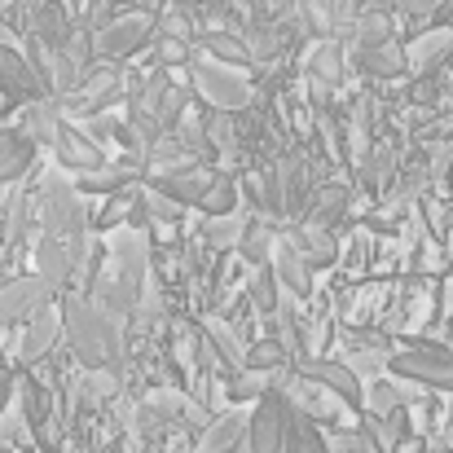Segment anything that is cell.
Segmentation results:
<instances>
[{
  "label": "cell",
  "mask_w": 453,
  "mask_h": 453,
  "mask_svg": "<svg viewBox=\"0 0 453 453\" xmlns=\"http://www.w3.org/2000/svg\"><path fill=\"white\" fill-rule=\"evenodd\" d=\"M62 334L80 370H119L124 361V321L80 291H62Z\"/></svg>",
  "instance_id": "cell-1"
},
{
  "label": "cell",
  "mask_w": 453,
  "mask_h": 453,
  "mask_svg": "<svg viewBox=\"0 0 453 453\" xmlns=\"http://www.w3.org/2000/svg\"><path fill=\"white\" fill-rule=\"evenodd\" d=\"M185 75H189V93H194V102L207 106V111H216V115H247L251 102H256V84H251L247 71L220 66V62L203 58L198 49H194Z\"/></svg>",
  "instance_id": "cell-2"
},
{
  "label": "cell",
  "mask_w": 453,
  "mask_h": 453,
  "mask_svg": "<svg viewBox=\"0 0 453 453\" xmlns=\"http://www.w3.org/2000/svg\"><path fill=\"white\" fill-rule=\"evenodd\" d=\"M35 216H40V229L49 238H84L88 234V207H84V194L75 189V180L66 176H44L40 189H35Z\"/></svg>",
  "instance_id": "cell-3"
},
{
  "label": "cell",
  "mask_w": 453,
  "mask_h": 453,
  "mask_svg": "<svg viewBox=\"0 0 453 453\" xmlns=\"http://www.w3.org/2000/svg\"><path fill=\"white\" fill-rule=\"evenodd\" d=\"M158 35V13L154 9H124L115 13L102 31H93V62H128L154 49Z\"/></svg>",
  "instance_id": "cell-4"
},
{
  "label": "cell",
  "mask_w": 453,
  "mask_h": 453,
  "mask_svg": "<svg viewBox=\"0 0 453 453\" xmlns=\"http://www.w3.org/2000/svg\"><path fill=\"white\" fill-rule=\"evenodd\" d=\"M124 97H128V75H124L119 66H111V62H93V66L84 71L80 88H75L71 97H62L58 106H62V115L71 111V115L88 119V115H106V111H115Z\"/></svg>",
  "instance_id": "cell-5"
},
{
  "label": "cell",
  "mask_w": 453,
  "mask_h": 453,
  "mask_svg": "<svg viewBox=\"0 0 453 453\" xmlns=\"http://www.w3.org/2000/svg\"><path fill=\"white\" fill-rule=\"evenodd\" d=\"M84 238H88V234H84ZM84 238L66 242V238H49V234H40V242H35V278H40L53 296H62V291L75 287Z\"/></svg>",
  "instance_id": "cell-6"
},
{
  "label": "cell",
  "mask_w": 453,
  "mask_h": 453,
  "mask_svg": "<svg viewBox=\"0 0 453 453\" xmlns=\"http://www.w3.org/2000/svg\"><path fill=\"white\" fill-rule=\"evenodd\" d=\"M49 303H53V291H49L35 273L0 282V330H9V326H27V321H31L35 312H44Z\"/></svg>",
  "instance_id": "cell-7"
},
{
  "label": "cell",
  "mask_w": 453,
  "mask_h": 453,
  "mask_svg": "<svg viewBox=\"0 0 453 453\" xmlns=\"http://www.w3.org/2000/svg\"><path fill=\"white\" fill-rule=\"evenodd\" d=\"M296 374L308 379V383H317V388H326L330 396H339L352 414H361V396H365V383L339 361V357H317V361H300L296 365Z\"/></svg>",
  "instance_id": "cell-8"
},
{
  "label": "cell",
  "mask_w": 453,
  "mask_h": 453,
  "mask_svg": "<svg viewBox=\"0 0 453 453\" xmlns=\"http://www.w3.org/2000/svg\"><path fill=\"white\" fill-rule=\"evenodd\" d=\"M453 62V27H427L405 44V75L423 80Z\"/></svg>",
  "instance_id": "cell-9"
},
{
  "label": "cell",
  "mask_w": 453,
  "mask_h": 453,
  "mask_svg": "<svg viewBox=\"0 0 453 453\" xmlns=\"http://www.w3.org/2000/svg\"><path fill=\"white\" fill-rule=\"evenodd\" d=\"M287 436V405L282 396H265L260 405H251V423H247V453H282Z\"/></svg>",
  "instance_id": "cell-10"
},
{
  "label": "cell",
  "mask_w": 453,
  "mask_h": 453,
  "mask_svg": "<svg viewBox=\"0 0 453 453\" xmlns=\"http://www.w3.org/2000/svg\"><path fill=\"white\" fill-rule=\"evenodd\" d=\"M282 238L296 247L303 256V265L317 273V269H334L339 265V256H343V247H339V238H334V229H321V225H291V229H282Z\"/></svg>",
  "instance_id": "cell-11"
},
{
  "label": "cell",
  "mask_w": 453,
  "mask_h": 453,
  "mask_svg": "<svg viewBox=\"0 0 453 453\" xmlns=\"http://www.w3.org/2000/svg\"><path fill=\"white\" fill-rule=\"evenodd\" d=\"M0 93L9 102H22V106L49 97V88L40 84V75H35V66L22 49H0Z\"/></svg>",
  "instance_id": "cell-12"
},
{
  "label": "cell",
  "mask_w": 453,
  "mask_h": 453,
  "mask_svg": "<svg viewBox=\"0 0 453 453\" xmlns=\"http://www.w3.org/2000/svg\"><path fill=\"white\" fill-rule=\"evenodd\" d=\"M58 339H62V308H58V300H53L44 312H35V317L22 326L18 361H22V365H40V361L53 352V343H58Z\"/></svg>",
  "instance_id": "cell-13"
},
{
  "label": "cell",
  "mask_w": 453,
  "mask_h": 453,
  "mask_svg": "<svg viewBox=\"0 0 453 453\" xmlns=\"http://www.w3.org/2000/svg\"><path fill=\"white\" fill-rule=\"evenodd\" d=\"M357 62V71L365 80H379V84H392L405 75V44L401 40H379V44H357L348 53Z\"/></svg>",
  "instance_id": "cell-14"
},
{
  "label": "cell",
  "mask_w": 453,
  "mask_h": 453,
  "mask_svg": "<svg viewBox=\"0 0 453 453\" xmlns=\"http://www.w3.org/2000/svg\"><path fill=\"white\" fill-rule=\"evenodd\" d=\"M75 35V18L66 0H35L31 9V40L44 49H66Z\"/></svg>",
  "instance_id": "cell-15"
},
{
  "label": "cell",
  "mask_w": 453,
  "mask_h": 453,
  "mask_svg": "<svg viewBox=\"0 0 453 453\" xmlns=\"http://www.w3.org/2000/svg\"><path fill=\"white\" fill-rule=\"evenodd\" d=\"M53 158L62 163V167H71L75 176H84V172H97V167H106V150H97L71 119H62V128H58V137H53Z\"/></svg>",
  "instance_id": "cell-16"
},
{
  "label": "cell",
  "mask_w": 453,
  "mask_h": 453,
  "mask_svg": "<svg viewBox=\"0 0 453 453\" xmlns=\"http://www.w3.org/2000/svg\"><path fill=\"white\" fill-rule=\"evenodd\" d=\"M273 282H278V291H287L291 300H300V303H308L317 296L312 269L303 265V256L287 242V238H278V251H273Z\"/></svg>",
  "instance_id": "cell-17"
},
{
  "label": "cell",
  "mask_w": 453,
  "mask_h": 453,
  "mask_svg": "<svg viewBox=\"0 0 453 453\" xmlns=\"http://www.w3.org/2000/svg\"><path fill=\"white\" fill-rule=\"evenodd\" d=\"M194 44H198L203 58H211L220 66H234V71H247V75L256 71V62H251V53H247V44H242V35L234 27H203L194 35Z\"/></svg>",
  "instance_id": "cell-18"
},
{
  "label": "cell",
  "mask_w": 453,
  "mask_h": 453,
  "mask_svg": "<svg viewBox=\"0 0 453 453\" xmlns=\"http://www.w3.org/2000/svg\"><path fill=\"white\" fill-rule=\"evenodd\" d=\"M247 423H251V410H225V414H211V423L198 432L194 453H234L247 441Z\"/></svg>",
  "instance_id": "cell-19"
},
{
  "label": "cell",
  "mask_w": 453,
  "mask_h": 453,
  "mask_svg": "<svg viewBox=\"0 0 453 453\" xmlns=\"http://www.w3.org/2000/svg\"><path fill=\"white\" fill-rule=\"evenodd\" d=\"M396 167H401V142L396 137H379L370 154L357 163V180L365 185V189H388L392 180H396Z\"/></svg>",
  "instance_id": "cell-20"
},
{
  "label": "cell",
  "mask_w": 453,
  "mask_h": 453,
  "mask_svg": "<svg viewBox=\"0 0 453 453\" xmlns=\"http://www.w3.org/2000/svg\"><path fill=\"white\" fill-rule=\"evenodd\" d=\"M58 128H62V106H58L53 97L27 102V106L18 111V133H22L35 150H40V146H53Z\"/></svg>",
  "instance_id": "cell-21"
},
{
  "label": "cell",
  "mask_w": 453,
  "mask_h": 453,
  "mask_svg": "<svg viewBox=\"0 0 453 453\" xmlns=\"http://www.w3.org/2000/svg\"><path fill=\"white\" fill-rule=\"evenodd\" d=\"M247 211L238 207V211H229V216H203V225H198V242L207 247V251H216V256H229V251H238V242H242V234H247Z\"/></svg>",
  "instance_id": "cell-22"
},
{
  "label": "cell",
  "mask_w": 453,
  "mask_h": 453,
  "mask_svg": "<svg viewBox=\"0 0 453 453\" xmlns=\"http://www.w3.org/2000/svg\"><path fill=\"white\" fill-rule=\"evenodd\" d=\"M278 238H282V225L251 216V220H247V234H242V242H238V260H242L247 269H265V265L273 260V251H278Z\"/></svg>",
  "instance_id": "cell-23"
},
{
  "label": "cell",
  "mask_w": 453,
  "mask_h": 453,
  "mask_svg": "<svg viewBox=\"0 0 453 453\" xmlns=\"http://www.w3.org/2000/svg\"><path fill=\"white\" fill-rule=\"evenodd\" d=\"M287 374H291V370H282V374H269V370H238V374L229 379V401H234V410L260 405L265 396H273V392L282 388Z\"/></svg>",
  "instance_id": "cell-24"
},
{
  "label": "cell",
  "mask_w": 453,
  "mask_h": 453,
  "mask_svg": "<svg viewBox=\"0 0 453 453\" xmlns=\"http://www.w3.org/2000/svg\"><path fill=\"white\" fill-rule=\"evenodd\" d=\"M352 207V185H317L312 203H308V225H321V229H334Z\"/></svg>",
  "instance_id": "cell-25"
},
{
  "label": "cell",
  "mask_w": 453,
  "mask_h": 453,
  "mask_svg": "<svg viewBox=\"0 0 453 453\" xmlns=\"http://www.w3.org/2000/svg\"><path fill=\"white\" fill-rule=\"evenodd\" d=\"M35 163V146L18 128H0V185H13Z\"/></svg>",
  "instance_id": "cell-26"
},
{
  "label": "cell",
  "mask_w": 453,
  "mask_h": 453,
  "mask_svg": "<svg viewBox=\"0 0 453 453\" xmlns=\"http://www.w3.org/2000/svg\"><path fill=\"white\" fill-rule=\"evenodd\" d=\"M287 405V401H282ZM282 453H326V436L317 423H308L300 410L287 405V436H282Z\"/></svg>",
  "instance_id": "cell-27"
},
{
  "label": "cell",
  "mask_w": 453,
  "mask_h": 453,
  "mask_svg": "<svg viewBox=\"0 0 453 453\" xmlns=\"http://www.w3.org/2000/svg\"><path fill=\"white\" fill-rule=\"evenodd\" d=\"M242 370H269V374H282V370H291V357L282 352L278 339H256V343H247V365H242Z\"/></svg>",
  "instance_id": "cell-28"
},
{
  "label": "cell",
  "mask_w": 453,
  "mask_h": 453,
  "mask_svg": "<svg viewBox=\"0 0 453 453\" xmlns=\"http://www.w3.org/2000/svg\"><path fill=\"white\" fill-rule=\"evenodd\" d=\"M278 282H273V273L269 269H256L251 273V282H247V303L260 312V317H273V308H278Z\"/></svg>",
  "instance_id": "cell-29"
},
{
  "label": "cell",
  "mask_w": 453,
  "mask_h": 453,
  "mask_svg": "<svg viewBox=\"0 0 453 453\" xmlns=\"http://www.w3.org/2000/svg\"><path fill=\"white\" fill-rule=\"evenodd\" d=\"M326 453H374V449H370V441L357 427H343V432L326 436Z\"/></svg>",
  "instance_id": "cell-30"
},
{
  "label": "cell",
  "mask_w": 453,
  "mask_h": 453,
  "mask_svg": "<svg viewBox=\"0 0 453 453\" xmlns=\"http://www.w3.org/2000/svg\"><path fill=\"white\" fill-rule=\"evenodd\" d=\"M441 4H449V0H392V9H396L401 18H410V22H414V18H432Z\"/></svg>",
  "instance_id": "cell-31"
},
{
  "label": "cell",
  "mask_w": 453,
  "mask_h": 453,
  "mask_svg": "<svg viewBox=\"0 0 453 453\" xmlns=\"http://www.w3.org/2000/svg\"><path fill=\"white\" fill-rule=\"evenodd\" d=\"M13 388H18V379H13V370L4 365V370H0V418L9 414V401H13Z\"/></svg>",
  "instance_id": "cell-32"
},
{
  "label": "cell",
  "mask_w": 453,
  "mask_h": 453,
  "mask_svg": "<svg viewBox=\"0 0 453 453\" xmlns=\"http://www.w3.org/2000/svg\"><path fill=\"white\" fill-rule=\"evenodd\" d=\"M0 49H18V35H13V27L0 18Z\"/></svg>",
  "instance_id": "cell-33"
},
{
  "label": "cell",
  "mask_w": 453,
  "mask_h": 453,
  "mask_svg": "<svg viewBox=\"0 0 453 453\" xmlns=\"http://www.w3.org/2000/svg\"><path fill=\"white\" fill-rule=\"evenodd\" d=\"M441 432H445V445L453 449V396H449V410H445V418H441Z\"/></svg>",
  "instance_id": "cell-34"
},
{
  "label": "cell",
  "mask_w": 453,
  "mask_h": 453,
  "mask_svg": "<svg viewBox=\"0 0 453 453\" xmlns=\"http://www.w3.org/2000/svg\"><path fill=\"white\" fill-rule=\"evenodd\" d=\"M449 9H453V0H449ZM449 27H453V22H449Z\"/></svg>",
  "instance_id": "cell-35"
}]
</instances>
